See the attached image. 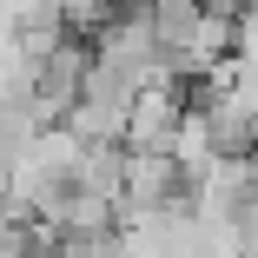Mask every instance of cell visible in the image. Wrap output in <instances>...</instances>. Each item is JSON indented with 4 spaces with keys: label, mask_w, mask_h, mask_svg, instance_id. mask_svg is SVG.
<instances>
[{
    "label": "cell",
    "mask_w": 258,
    "mask_h": 258,
    "mask_svg": "<svg viewBox=\"0 0 258 258\" xmlns=\"http://www.w3.org/2000/svg\"><path fill=\"white\" fill-rule=\"evenodd\" d=\"M185 113H192V93L146 86V93L133 99V113H126V152H133V159H172Z\"/></svg>",
    "instance_id": "6da1fadb"
},
{
    "label": "cell",
    "mask_w": 258,
    "mask_h": 258,
    "mask_svg": "<svg viewBox=\"0 0 258 258\" xmlns=\"http://www.w3.org/2000/svg\"><path fill=\"white\" fill-rule=\"evenodd\" d=\"M93 60L113 67V73L133 80V86H152V73H159V40H152V20H146V14H113V27L93 40Z\"/></svg>",
    "instance_id": "7a4b0ae2"
},
{
    "label": "cell",
    "mask_w": 258,
    "mask_h": 258,
    "mask_svg": "<svg viewBox=\"0 0 258 258\" xmlns=\"http://www.w3.org/2000/svg\"><path fill=\"white\" fill-rule=\"evenodd\" d=\"M126 166H133L126 146H86L73 185H80L86 199H99V205H113V212H119V199H126Z\"/></svg>",
    "instance_id": "3957f363"
},
{
    "label": "cell",
    "mask_w": 258,
    "mask_h": 258,
    "mask_svg": "<svg viewBox=\"0 0 258 258\" xmlns=\"http://www.w3.org/2000/svg\"><path fill=\"white\" fill-rule=\"evenodd\" d=\"M146 20H152V40H159V60H166V53H185L199 40L205 7L199 0H159V7H146Z\"/></svg>",
    "instance_id": "277c9868"
},
{
    "label": "cell",
    "mask_w": 258,
    "mask_h": 258,
    "mask_svg": "<svg viewBox=\"0 0 258 258\" xmlns=\"http://www.w3.org/2000/svg\"><path fill=\"white\" fill-rule=\"evenodd\" d=\"M238 258H258V225H245V232H238Z\"/></svg>",
    "instance_id": "5b68a950"
}]
</instances>
